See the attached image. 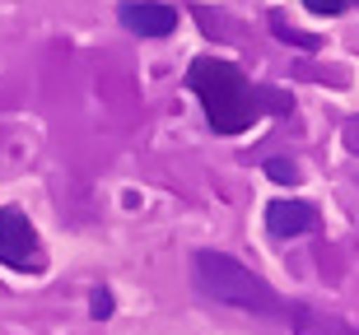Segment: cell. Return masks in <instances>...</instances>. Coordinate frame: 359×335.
<instances>
[{
	"label": "cell",
	"instance_id": "cell-6",
	"mask_svg": "<svg viewBox=\"0 0 359 335\" xmlns=\"http://www.w3.org/2000/svg\"><path fill=\"white\" fill-rule=\"evenodd\" d=\"M290 312H294L290 322H294L299 335H359L346 317H322V312H313V308H290Z\"/></svg>",
	"mask_w": 359,
	"mask_h": 335
},
{
	"label": "cell",
	"instance_id": "cell-4",
	"mask_svg": "<svg viewBox=\"0 0 359 335\" xmlns=\"http://www.w3.org/2000/svg\"><path fill=\"white\" fill-rule=\"evenodd\" d=\"M121 24L131 33H140V38H168L177 28V10L159 5V0H126L121 5Z\"/></svg>",
	"mask_w": 359,
	"mask_h": 335
},
{
	"label": "cell",
	"instance_id": "cell-8",
	"mask_svg": "<svg viewBox=\"0 0 359 335\" xmlns=\"http://www.w3.org/2000/svg\"><path fill=\"white\" fill-rule=\"evenodd\" d=\"M89 308H93V317L103 322L107 312H112V294H107V289H93V294H89Z\"/></svg>",
	"mask_w": 359,
	"mask_h": 335
},
{
	"label": "cell",
	"instance_id": "cell-9",
	"mask_svg": "<svg viewBox=\"0 0 359 335\" xmlns=\"http://www.w3.org/2000/svg\"><path fill=\"white\" fill-rule=\"evenodd\" d=\"M350 0H304V10H313V14H341Z\"/></svg>",
	"mask_w": 359,
	"mask_h": 335
},
{
	"label": "cell",
	"instance_id": "cell-3",
	"mask_svg": "<svg viewBox=\"0 0 359 335\" xmlns=\"http://www.w3.org/2000/svg\"><path fill=\"white\" fill-rule=\"evenodd\" d=\"M0 266L19 270V275L47 266L42 247H38V233H33L28 215H19V210H0Z\"/></svg>",
	"mask_w": 359,
	"mask_h": 335
},
{
	"label": "cell",
	"instance_id": "cell-7",
	"mask_svg": "<svg viewBox=\"0 0 359 335\" xmlns=\"http://www.w3.org/2000/svg\"><path fill=\"white\" fill-rule=\"evenodd\" d=\"M266 177H276V182H299V168H294L290 159H271L266 163Z\"/></svg>",
	"mask_w": 359,
	"mask_h": 335
},
{
	"label": "cell",
	"instance_id": "cell-2",
	"mask_svg": "<svg viewBox=\"0 0 359 335\" xmlns=\"http://www.w3.org/2000/svg\"><path fill=\"white\" fill-rule=\"evenodd\" d=\"M187 84H191V94L201 98V112H205L215 135H238V131L252 126L257 98H252V89H248L238 66L215 61V56H201L196 66L187 70Z\"/></svg>",
	"mask_w": 359,
	"mask_h": 335
},
{
	"label": "cell",
	"instance_id": "cell-5",
	"mask_svg": "<svg viewBox=\"0 0 359 335\" xmlns=\"http://www.w3.org/2000/svg\"><path fill=\"white\" fill-rule=\"evenodd\" d=\"M266 228L276 238H299L308 228H318V210L308 201H271L266 205Z\"/></svg>",
	"mask_w": 359,
	"mask_h": 335
},
{
	"label": "cell",
	"instance_id": "cell-1",
	"mask_svg": "<svg viewBox=\"0 0 359 335\" xmlns=\"http://www.w3.org/2000/svg\"><path fill=\"white\" fill-rule=\"evenodd\" d=\"M191 275H196V289L224 308L252 312V317H290L285 298L271 289L257 270H248L243 261H233L229 252H196L191 256Z\"/></svg>",
	"mask_w": 359,
	"mask_h": 335
}]
</instances>
